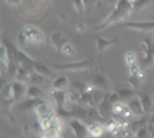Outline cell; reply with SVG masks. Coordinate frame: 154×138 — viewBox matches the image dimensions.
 I'll return each instance as SVG.
<instances>
[{"instance_id": "1", "label": "cell", "mask_w": 154, "mask_h": 138, "mask_svg": "<svg viewBox=\"0 0 154 138\" xmlns=\"http://www.w3.org/2000/svg\"><path fill=\"white\" fill-rule=\"evenodd\" d=\"M131 12H134V7H133V3H131L130 0H118V3H117L114 6V9L111 10V13L108 14L107 17L95 27V30L107 29V27H109L111 25L118 23L120 20L127 19L128 16L131 14Z\"/></svg>"}, {"instance_id": "2", "label": "cell", "mask_w": 154, "mask_h": 138, "mask_svg": "<svg viewBox=\"0 0 154 138\" xmlns=\"http://www.w3.org/2000/svg\"><path fill=\"white\" fill-rule=\"evenodd\" d=\"M94 65L92 59H84V60H76V62H71V63H63V65H55L52 63V68L58 69V71H66V72H81V71H87Z\"/></svg>"}, {"instance_id": "3", "label": "cell", "mask_w": 154, "mask_h": 138, "mask_svg": "<svg viewBox=\"0 0 154 138\" xmlns=\"http://www.w3.org/2000/svg\"><path fill=\"white\" fill-rule=\"evenodd\" d=\"M60 132H62V118L55 115L51 124L40 131V138H60Z\"/></svg>"}, {"instance_id": "4", "label": "cell", "mask_w": 154, "mask_h": 138, "mask_svg": "<svg viewBox=\"0 0 154 138\" xmlns=\"http://www.w3.org/2000/svg\"><path fill=\"white\" fill-rule=\"evenodd\" d=\"M22 30L26 33V36H27V39H29V43H30V45H43V43H45V36H43V33H42V30H39L36 26H33V25H26V26H23Z\"/></svg>"}, {"instance_id": "5", "label": "cell", "mask_w": 154, "mask_h": 138, "mask_svg": "<svg viewBox=\"0 0 154 138\" xmlns=\"http://www.w3.org/2000/svg\"><path fill=\"white\" fill-rule=\"evenodd\" d=\"M118 27H127L131 30H137V32L148 33L154 30V20H148V22H124V23H118Z\"/></svg>"}, {"instance_id": "6", "label": "cell", "mask_w": 154, "mask_h": 138, "mask_svg": "<svg viewBox=\"0 0 154 138\" xmlns=\"http://www.w3.org/2000/svg\"><path fill=\"white\" fill-rule=\"evenodd\" d=\"M69 127L71 130L74 132V135L76 138H87L89 135L88 132V125L82 121V119H78V118H72L69 121Z\"/></svg>"}, {"instance_id": "7", "label": "cell", "mask_w": 154, "mask_h": 138, "mask_svg": "<svg viewBox=\"0 0 154 138\" xmlns=\"http://www.w3.org/2000/svg\"><path fill=\"white\" fill-rule=\"evenodd\" d=\"M35 114H36V118L38 119H42V118H46V117H51V115H55L56 109H55V106L49 101L42 99V102L35 108Z\"/></svg>"}, {"instance_id": "8", "label": "cell", "mask_w": 154, "mask_h": 138, "mask_svg": "<svg viewBox=\"0 0 154 138\" xmlns=\"http://www.w3.org/2000/svg\"><path fill=\"white\" fill-rule=\"evenodd\" d=\"M66 92L68 91H58L51 88L49 89V95L54 99V102L58 105V108H66Z\"/></svg>"}, {"instance_id": "9", "label": "cell", "mask_w": 154, "mask_h": 138, "mask_svg": "<svg viewBox=\"0 0 154 138\" xmlns=\"http://www.w3.org/2000/svg\"><path fill=\"white\" fill-rule=\"evenodd\" d=\"M87 125H88V132H89V135L94 137V138H101L102 134H104V131H105L104 124H101V121H88Z\"/></svg>"}, {"instance_id": "10", "label": "cell", "mask_w": 154, "mask_h": 138, "mask_svg": "<svg viewBox=\"0 0 154 138\" xmlns=\"http://www.w3.org/2000/svg\"><path fill=\"white\" fill-rule=\"evenodd\" d=\"M127 104H128V106H130L131 112H133V115H135V117H143V115L146 114L144 106H143V102H141V99L138 95L134 97L133 99H130Z\"/></svg>"}, {"instance_id": "11", "label": "cell", "mask_w": 154, "mask_h": 138, "mask_svg": "<svg viewBox=\"0 0 154 138\" xmlns=\"http://www.w3.org/2000/svg\"><path fill=\"white\" fill-rule=\"evenodd\" d=\"M33 71L27 69L25 66L17 65V69L14 71V81H19V82H23V84H30V75H32Z\"/></svg>"}, {"instance_id": "12", "label": "cell", "mask_w": 154, "mask_h": 138, "mask_svg": "<svg viewBox=\"0 0 154 138\" xmlns=\"http://www.w3.org/2000/svg\"><path fill=\"white\" fill-rule=\"evenodd\" d=\"M97 108H98V111H100L101 117H102V119H104V121L112 117V104L108 101L107 95H105L104 101H102V102H101V104L97 106Z\"/></svg>"}, {"instance_id": "13", "label": "cell", "mask_w": 154, "mask_h": 138, "mask_svg": "<svg viewBox=\"0 0 154 138\" xmlns=\"http://www.w3.org/2000/svg\"><path fill=\"white\" fill-rule=\"evenodd\" d=\"M117 42H118L117 38H115V39H104V38H101V36H95V45H97L98 53H102L104 51H107L109 46L115 45Z\"/></svg>"}, {"instance_id": "14", "label": "cell", "mask_w": 154, "mask_h": 138, "mask_svg": "<svg viewBox=\"0 0 154 138\" xmlns=\"http://www.w3.org/2000/svg\"><path fill=\"white\" fill-rule=\"evenodd\" d=\"M2 99L5 102H14L13 82H5L2 86Z\"/></svg>"}, {"instance_id": "15", "label": "cell", "mask_w": 154, "mask_h": 138, "mask_svg": "<svg viewBox=\"0 0 154 138\" xmlns=\"http://www.w3.org/2000/svg\"><path fill=\"white\" fill-rule=\"evenodd\" d=\"M13 92H14V102H17L23 97H26V84L23 82H19V81H13Z\"/></svg>"}, {"instance_id": "16", "label": "cell", "mask_w": 154, "mask_h": 138, "mask_svg": "<svg viewBox=\"0 0 154 138\" xmlns=\"http://www.w3.org/2000/svg\"><path fill=\"white\" fill-rule=\"evenodd\" d=\"M52 88L58 89V91H68V88H69V79L66 76H63V75L55 76L54 81H52Z\"/></svg>"}, {"instance_id": "17", "label": "cell", "mask_w": 154, "mask_h": 138, "mask_svg": "<svg viewBox=\"0 0 154 138\" xmlns=\"http://www.w3.org/2000/svg\"><path fill=\"white\" fill-rule=\"evenodd\" d=\"M92 85L95 86V88H100V89H102V91H108V79L105 75H102V73L97 72L94 75V79H92Z\"/></svg>"}, {"instance_id": "18", "label": "cell", "mask_w": 154, "mask_h": 138, "mask_svg": "<svg viewBox=\"0 0 154 138\" xmlns=\"http://www.w3.org/2000/svg\"><path fill=\"white\" fill-rule=\"evenodd\" d=\"M51 40H52V45L55 46V49H58V51H60V48L69 42L62 32H54L51 35Z\"/></svg>"}, {"instance_id": "19", "label": "cell", "mask_w": 154, "mask_h": 138, "mask_svg": "<svg viewBox=\"0 0 154 138\" xmlns=\"http://www.w3.org/2000/svg\"><path fill=\"white\" fill-rule=\"evenodd\" d=\"M0 62H2V71L6 72L7 69H9V66H10V62H12L6 45H3L2 46V49H0Z\"/></svg>"}, {"instance_id": "20", "label": "cell", "mask_w": 154, "mask_h": 138, "mask_svg": "<svg viewBox=\"0 0 154 138\" xmlns=\"http://www.w3.org/2000/svg\"><path fill=\"white\" fill-rule=\"evenodd\" d=\"M33 71L35 72H38V73H40V75H43V76H46V78H54V72H52L46 65L40 63V62H38V60L35 62Z\"/></svg>"}, {"instance_id": "21", "label": "cell", "mask_w": 154, "mask_h": 138, "mask_svg": "<svg viewBox=\"0 0 154 138\" xmlns=\"http://www.w3.org/2000/svg\"><path fill=\"white\" fill-rule=\"evenodd\" d=\"M146 125H148V121L146 118H143V117H138L137 119H134V121H130V130L134 132H137L140 128H143V127H146Z\"/></svg>"}, {"instance_id": "22", "label": "cell", "mask_w": 154, "mask_h": 138, "mask_svg": "<svg viewBox=\"0 0 154 138\" xmlns=\"http://www.w3.org/2000/svg\"><path fill=\"white\" fill-rule=\"evenodd\" d=\"M42 95V89L38 85H30L27 86V92H26V99H35V98H40Z\"/></svg>"}, {"instance_id": "23", "label": "cell", "mask_w": 154, "mask_h": 138, "mask_svg": "<svg viewBox=\"0 0 154 138\" xmlns=\"http://www.w3.org/2000/svg\"><path fill=\"white\" fill-rule=\"evenodd\" d=\"M138 97H140L141 102H143V106H144V111L146 112H153V98L150 99V97H148L147 94H140L138 92Z\"/></svg>"}, {"instance_id": "24", "label": "cell", "mask_w": 154, "mask_h": 138, "mask_svg": "<svg viewBox=\"0 0 154 138\" xmlns=\"http://www.w3.org/2000/svg\"><path fill=\"white\" fill-rule=\"evenodd\" d=\"M59 52L62 55H65V56H75L76 55V49H75V46L71 42H68V43H65V45L60 48Z\"/></svg>"}, {"instance_id": "25", "label": "cell", "mask_w": 154, "mask_h": 138, "mask_svg": "<svg viewBox=\"0 0 154 138\" xmlns=\"http://www.w3.org/2000/svg\"><path fill=\"white\" fill-rule=\"evenodd\" d=\"M45 81H46V76H43V75H40V73H38V72H32V75H30V84L32 85H38V86H40V85H43L45 84Z\"/></svg>"}, {"instance_id": "26", "label": "cell", "mask_w": 154, "mask_h": 138, "mask_svg": "<svg viewBox=\"0 0 154 138\" xmlns=\"http://www.w3.org/2000/svg\"><path fill=\"white\" fill-rule=\"evenodd\" d=\"M118 94H120V98L121 101H124V102H128L130 99L134 98V89L133 88H130V89H120L118 91Z\"/></svg>"}, {"instance_id": "27", "label": "cell", "mask_w": 154, "mask_h": 138, "mask_svg": "<svg viewBox=\"0 0 154 138\" xmlns=\"http://www.w3.org/2000/svg\"><path fill=\"white\" fill-rule=\"evenodd\" d=\"M150 5H151V0H137L133 3V7H134V12H141Z\"/></svg>"}, {"instance_id": "28", "label": "cell", "mask_w": 154, "mask_h": 138, "mask_svg": "<svg viewBox=\"0 0 154 138\" xmlns=\"http://www.w3.org/2000/svg\"><path fill=\"white\" fill-rule=\"evenodd\" d=\"M124 59H125L127 66H131V65H134V63L138 62V60H137V55H135L134 51H128V52L124 55Z\"/></svg>"}, {"instance_id": "29", "label": "cell", "mask_w": 154, "mask_h": 138, "mask_svg": "<svg viewBox=\"0 0 154 138\" xmlns=\"http://www.w3.org/2000/svg\"><path fill=\"white\" fill-rule=\"evenodd\" d=\"M74 7H75V10H76L78 13L82 14L84 12H85V7H87V5L84 3V0H74Z\"/></svg>"}, {"instance_id": "30", "label": "cell", "mask_w": 154, "mask_h": 138, "mask_svg": "<svg viewBox=\"0 0 154 138\" xmlns=\"http://www.w3.org/2000/svg\"><path fill=\"white\" fill-rule=\"evenodd\" d=\"M17 42H19L20 46H27V45H30V43H29V39H27V36H26V33L23 32V30H20L19 35H17Z\"/></svg>"}, {"instance_id": "31", "label": "cell", "mask_w": 154, "mask_h": 138, "mask_svg": "<svg viewBox=\"0 0 154 138\" xmlns=\"http://www.w3.org/2000/svg\"><path fill=\"white\" fill-rule=\"evenodd\" d=\"M30 130H32V127H30V125H23V128H22V134H23V135H29V134H30Z\"/></svg>"}, {"instance_id": "32", "label": "cell", "mask_w": 154, "mask_h": 138, "mask_svg": "<svg viewBox=\"0 0 154 138\" xmlns=\"http://www.w3.org/2000/svg\"><path fill=\"white\" fill-rule=\"evenodd\" d=\"M22 2H23V0H6V3L10 5V6H19Z\"/></svg>"}, {"instance_id": "33", "label": "cell", "mask_w": 154, "mask_h": 138, "mask_svg": "<svg viewBox=\"0 0 154 138\" xmlns=\"http://www.w3.org/2000/svg\"><path fill=\"white\" fill-rule=\"evenodd\" d=\"M85 23H76V32H79V33H82V32H85Z\"/></svg>"}, {"instance_id": "34", "label": "cell", "mask_w": 154, "mask_h": 138, "mask_svg": "<svg viewBox=\"0 0 154 138\" xmlns=\"http://www.w3.org/2000/svg\"><path fill=\"white\" fill-rule=\"evenodd\" d=\"M59 19H60V20H63V22H65V20H68V19H69V17H68V14L65 13V12H62V13L59 14Z\"/></svg>"}, {"instance_id": "35", "label": "cell", "mask_w": 154, "mask_h": 138, "mask_svg": "<svg viewBox=\"0 0 154 138\" xmlns=\"http://www.w3.org/2000/svg\"><path fill=\"white\" fill-rule=\"evenodd\" d=\"M94 2H97V0H84V3H85L87 6H91V5H92Z\"/></svg>"}, {"instance_id": "36", "label": "cell", "mask_w": 154, "mask_h": 138, "mask_svg": "<svg viewBox=\"0 0 154 138\" xmlns=\"http://www.w3.org/2000/svg\"><path fill=\"white\" fill-rule=\"evenodd\" d=\"M107 2L109 3V5H111V6H115V5L118 3V0H107Z\"/></svg>"}, {"instance_id": "37", "label": "cell", "mask_w": 154, "mask_h": 138, "mask_svg": "<svg viewBox=\"0 0 154 138\" xmlns=\"http://www.w3.org/2000/svg\"><path fill=\"white\" fill-rule=\"evenodd\" d=\"M151 42H153V43H154V35H153V36H151Z\"/></svg>"}, {"instance_id": "38", "label": "cell", "mask_w": 154, "mask_h": 138, "mask_svg": "<svg viewBox=\"0 0 154 138\" xmlns=\"http://www.w3.org/2000/svg\"><path fill=\"white\" fill-rule=\"evenodd\" d=\"M153 104H154V89H153Z\"/></svg>"}, {"instance_id": "39", "label": "cell", "mask_w": 154, "mask_h": 138, "mask_svg": "<svg viewBox=\"0 0 154 138\" xmlns=\"http://www.w3.org/2000/svg\"><path fill=\"white\" fill-rule=\"evenodd\" d=\"M130 2H131V3H134V2H137V0H130Z\"/></svg>"}, {"instance_id": "40", "label": "cell", "mask_w": 154, "mask_h": 138, "mask_svg": "<svg viewBox=\"0 0 154 138\" xmlns=\"http://www.w3.org/2000/svg\"><path fill=\"white\" fill-rule=\"evenodd\" d=\"M39 2H43V0H39Z\"/></svg>"}, {"instance_id": "41", "label": "cell", "mask_w": 154, "mask_h": 138, "mask_svg": "<svg viewBox=\"0 0 154 138\" xmlns=\"http://www.w3.org/2000/svg\"><path fill=\"white\" fill-rule=\"evenodd\" d=\"M153 63H154V62H153Z\"/></svg>"}]
</instances>
